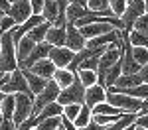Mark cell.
<instances>
[{"label":"cell","mask_w":148,"mask_h":130,"mask_svg":"<svg viewBox=\"0 0 148 130\" xmlns=\"http://www.w3.org/2000/svg\"><path fill=\"white\" fill-rule=\"evenodd\" d=\"M18 69L16 47L12 42V30L0 35V73H12Z\"/></svg>","instance_id":"6da1fadb"},{"label":"cell","mask_w":148,"mask_h":130,"mask_svg":"<svg viewBox=\"0 0 148 130\" xmlns=\"http://www.w3.org/2000/svg\"><path fill=\"white\" fill-rule=\"evenodd\" d=\"M2 93L4 95H18L22 93L26 97H30V99H36V95L30 91V87H28V81H26V77H24L22 69H16L8 73V79L6 83L2 85Z\"/></svg>","instance_id":"7a4b0ae2"},{"label":"cell","mask_w":148,"mask_h":130,"mask_svg":"<svg viewBox=\"0 0 148 130\" xmlns=\"http://www.w3.org/2000/svg\"><path fill=\"white\" fill-rule=\"evenodd\" d=\"M83 99H85V87L81 85V81L77 79V73H75L73 83H71L69 87H65V89L59 91L56 103H59L61 106H65V105H85Z\"/></svg>","instance_id":"3957f363"},{"label":"cell","mask_w":148,"mask_h":130,"mask_svg":"<svg viewBox=\"0 0 148 130\" xmlns=\"http://www.w3.org/2000/svg\"><path fill=\"white\" fill-rule=\"evenodd\" d=\"M14 101H16V105H14L12 122L18 126V124L26 122L30 116H34V99H30V97H26V95L18 93V95H14Z\"/></svg>","instance_id":"277c9868"},{"label":"cell","mask_w":148,"mask_h":130,"mask_svg":"<svg viewBox=\"0 0 148 130\" xmlns=\"http://www.w3.org/2000/svg\"><path fill=\"white\" fill-rule=\"evenodd\" d=\"M144 12H146V8H144V0H128V2H126V8H125V14L121 16V22L125 24V30H123V32L130 34L134 22H136Z\"/></svg>","instance_id":"5b68a950"},{"label":"cell","mask_w":148,"mask_h":130,"mask_svg":"<svg viewBox=\"0 0 148 130\" xmlns=\"http://www.w3.org/2000/svg\"><path fill=\"white\" fill-rule=\"evenodd\" d=\"M105 103H109V105L121 108L123 112H138V108H140V103H142V101L132 99V97H126V95H123V93H111V91H107V99H105Z\"/></svg>","instance_id":"8992f818"},{"label":"cell","mask_w":148,"mask_h":130,"mask_svg":"<svg viewBox=\"0 0 148 130\" xmlns=\"http://www.w3.org/2000/svg\"><path fill=\"white\" fill-rule=\"evenodd\" d=\"M59 87H57V83L53 81V79H49L46 85V89L42 91L40 95H36V99H34V116L44 108L46 105H49V103H56L57 101V95H59Z\"/></svg>","instance_id":"52a82bcc"},{"label":"cell","mask_w":148,"mask_h":130,"mask_svg":"<svg viewBox=\"0 0 148 130\" xmlns=\"http://www.w3.org/2000/svg\"><path fill=\"white\" fill-rule=\"evenodd\" d=\"M6 16H10L12 20L18 24H24L30 16H32V6H30V0H16V2H12L8 12H6Z\"/></svg>","instance_id":"ba28073f"},{"label":"cell","mask_w":148,"mask_h":130,"mask_svg":"<svg viewBox=\"0 0 148 130\" xmlns=\"http://www.w3.org/2000/svg\"><path fill=\"white\" fill-rule=\"evenodd\" d=\"M85 44H87V39L83 37L79 30L73 26V24H65V47L71 49L73 53H77L81 49H85Z\"/></svg>","instance_id":"9c48e42d"},{"label":"cell","mask_w":148,"mask_h":130,"mask_svg":"<svg viewBox=\"0 0 148 130\" xmlns=\"http://www.w3.org/2000/svg\"><path fill=\"white\" fill-rule=\"evenodd\" d=\"M73 57H75V53H73L71 49H67L65 46L51 47V51H49V55H47V59L56 65L57 69H67L69 63L73 61Z\"/></svg>","instance_id":"30bf717a"},{"label":"cell","mask_w":148,"mask_h":130,"mask_svg":"<svg viewBox=\"0 0 148 130\" xmlns=\"http://www.w3.org/2000/svg\"><path fill=\"white\" fill-rule=\"evenodd\" d=\"M49 51H51V46H49V44H46V42H42V44H36L34 51L28 55V59H26L24 63H20V65H18V69H30L34 63L42 61V59H46L47 55H49Z\"/></svg>","instance_id":"8fae6325"},{"label":"cell","mask_w":148,"mask_h":130,"mask_svg":"<svg viewBox=\"0 0 148 130\" xmlns=\"http://www.w3.org/2000/svg\"><path fill=\"white\" fill-rule=\"evenodd\" d=\"M105 99H107V91H105V87L101 85H93V87H87L85 89V105L93 108V106H97L99 103H105Z\"/></svg>","instance_id":"7c38bea8"},{"label":"cell","mask_w":148,"mask_h":130,"mask_svg":"<svg viewBox=\"0 0 148 130\" xmlns=\"http://www.w3.org/2000/svg\"><path fill=\"white\" fill-rule=\"evenodd\" d=\"M56 69H57V67L46 57V59H42V61H38V63H34L28 71H32L34 75H38V77H42V79H47V81H49V79L53 77Z\"/></svg>","instance_id":"4fadbf2b"},{"label":"cell","mask_w":148,"mask_h":130,"mask_svg":"<svg viewBox=\"0 0 148 130\" xmlns=\"http://www.w3.org/2000/svg\"><path fill=\"white\" fill-rule=\"evenodd\" d=\"M34 47H36V44L28 37V35H24L22 39L16 44V61H18V65L28 59V55L34 51Z\"/></svg>","instance_id":"5bb4252c"},{"label":"cell","mask_w":148,"mask_h":130,"mask_svg":"<svg viewBox=\"0 0 148 130\" xmlns=\"http://www.w3.org/2000/svg\"><path fill=\"white\" fill-rule=\"evenodd\" d=\"M44 42L49 44L51 47L65 46V28H53V26H49V30H47L46 39H44Z\"/></svg>","instance_id":"9a60e30c"},{"label":"cell","mask_w":148,"mask_h":130,"mask_svg":"<svg viewBox=\"0 0 148 130\" xmlns=\"http://www.w3.org/2000/svg\"><path fill=\"white\" fill-rule=\"evenodd\" d=\"M24 73V77H26V81H28V87H30V91L34 95H40L44 89H46V85H47V79H42V77H38V75H34L32 71H28V69H22Z\"/></svg>","instance_id":"2e32d148"},{"label":"cell","mask_w":148,"mask_h":130,"mask_svg":"<svg viewBox=\"0 0 148 130\" xmlns=\"http://www.w3.org/2000/svg\"><path fill=\"white\" fill-rule=\"evenodd\" d=\"M136 85H142V79L136 75H121L116 83H114L111 89H107V91H119V89H130V87H136Z\"/></svg>","instance_id":"e0dca14e"},{"label":"cell","mask_w":148,"mask_h":130,"mask_svg":"<svg viewBox=\"0 0 148 130\" xmlns=\"http://www.w3.org/2000/svg\"><path fill=\"white\" fill-rule=\"evenodd\" d=\"M89 14H93L89 8H85V6H77V4H67V10H65V16H67V22L69 24H75L77 20L85 18V16H89Z\"/></svg>","instance_id":"ac0fdd59"},{"label":"cell","mask_w":148,"mask_h":130,"mask_svg":"<svg viewBox=\"0 0 148 130\" xmlns=\"http://www.w3.org/2000/svg\"><path fill=\"white\" fill-rule=\"evenodd\" d=\"M61 114H63V106L59 105V103H49V105H46L38 114H36V118H38V122H40V120H44V118L61 116Z\"/></svg>","instance_id":"d6986e66"},{"label":"cell","mask_w":148,"mask_h":130,"mask_svg":"<svg viewBox=\"0 0 148 130\" xmlns=\"http://www.w3.org/2000/svg\"><path fill=\"white\" fill-rule=\"evenodd\" d=\"M51 79L57 83V87H59V89H65V87H69V85L73 83L75 73H71L69 69H56V73H53V77H51Z\"/></svg>","instance_id":"ffe728a7"},{"label":"cell","mask_w":148,"mask_h":130,"mask_svg":"<svg viewBox=\"0 0 148 130\" xmlns=\"http://www.w3.org/2000/svg\"><path fill=\"white\" fill-rule=\"evenodd\" d=\"M134 120H136V112H125V114H123V116L119 118L116 122L109 124V126H105L103 130H125L126 126L134 124Z\"/></svg>","instance_id":"44dd1931"},{"label":"cell","mask_w":148,"mask_h":130,"mask_svg":"<svg viewBox=\"0 0 148 130\" xmlns=\"http://www.w3.org/2000/svg\"><path fill=\"white\" fill-rule=\"evenodd\" d=\"M14 105H16L14 95H4L2 105H0V116L4 118V120H12V114H14Z\"/></svg>","instance_id":"7402d4cb"},{"label":"cell","mask_w":148,"mask_h":130,"mask_svg":"<svg viewBox=\"0 0 148 130\" xmlns=\"http://www.w3.org/2000/svg\"><path fill=\"white\" fill-rule=\"evenodd\" d=\"M47 30H49V24L47 22H42L40 26H36V28H32L30 32H28V37L34 42V44H42L44 39H46V34H47Z\"/></svg>","instance_id":"603a6c76"},{"label":"cell","mask_w":148,"mask_h":130,"mask_svg":"<svg viewBox=\"0 0 148 130\" xmlns=\"http://www.w3.org/2000/svg\"><path fill=\"white\" fill-rule=\"evenodd\" d=\"M77 79H79L81 85L87 89V87L97 85V73L91 71V69H79V71H77Z\"/></svg>","instance_id":"cb8c5ba5"},{"label":"cell","mask_w":148,"mask_h":130,"mask_svg":"<svg viewBox=\"0 0 148 130\" xmlns=\"http://www.w3.org/2000/svg\"><path fill=\"white\" fill-rule=\"evenodd\" d=\"M91 116H93L91 108H89L87 105H83V106H81V110H79V114H77V118L73 120V124H75V126H77L79 130H81V128H85V126L91 122Z\"/></svg>","instance_id":"d4e9b609"},{"label":"cell","mask_w":148,"mask_h":130,"mask_svg":"<svg viewBox=\"0 0 148 130\" xmlns=\"http://www.w3.org/2000/svg\"><path fill=\"white\" fill-rule=\"evenodd\" d=\"M91 112H93V114H125L121 108L109 105V103H99L97 106H93V108H91Z\"/></svg>","instance_id":"484cf974"},{"label":"cell","mask_w":148,"mask_h":130,"mask_svg":"<svg viewBox=\"0 0 148 130\" xmlns=\"http://www.w3.org/2000/svg\"><path fill=\"white\" fill-rule=\"evenodd\" d=\"M61 126V116H51V118H44L36 124V130H57Z\"/></svg>","instance_id":"4316f807"},{"label":"cell","mask_w":148,"mask_h":130,"mask_svg":"<svg viewBox=\"0 0 148 130\" xmlns=\"http://www.w3.org/2000/svg\"><path fill=\"white\" fill-rule=\"evenodd\" d=\"M123 116V114H93L91 120L95 122V124H99V126H109V124H113V122H116L119 118Z\"/></svg>","instance_id":"83f0119b"},{"label":"cell","mask_w":148,"mask_h":130,"mask_svg":"<svg viewBox=\"0 0 148 130\" xmlns=\"http://www.w3.org/2000/svg\"><path fill=\"white\" fill-rule=\"evenodd\" d=\"M128 42H130L132 47H144V49H148V35L138 34V32H134V30L128 34Z\"/></svg>","instance_id":"f1b7e54d"},{"label":"cell","mask_w":148,"mask_h":130,"mask_svg":"<svg viewBox=\"0 0 148 130\" xmlns=\"http://www.w3.org/2000/svg\"><path fill=\"white\" fill-rule=\"evenodd\" d=\"M126 2L128 0H109V10H111V14H113L114 18H121L125 14Z\"/></svg>","instance_id":"f546056e"},{"label":"cell","mask_w":148,"mask_h":130,"mask_svg":"<svg viewBox=\"0 0 148 130\" xmlns=\"http://www.w3.org/2000/svg\"><path fill=\"white\" fill-rule=\"evenodd\" d=\"M132 59L136 61L140 67L146 65L148 63V49H144V47H132Z\"/></svg>","instance_id":"4dcf8cb0"},{"label":"cell","mask_w":148,"mask_h":130,"mask_svg":"<svg viewBox=\"0 0 148 130\" xmlns=\"http://www.w3.org/2000/svg\"><path fill=\"white\" fill-rule=\"evenodd\" d=\"M132 30H134V32H138V34L148 35V12H144V14H142V16L138 18L136 22H134Z\"/></svg>","instance_id":"1f68e13d"},{"label":"cell","mask_w":148,"mask_h":130,"mask_svg":"<svg viewBox=\"0 0 148 130\" xmlns=\"http://www.w3.org/2000/svg\"><path fill=\"white\" fill-rule=\"evenodd\" d=\"M87 8L91 12L109 10V0H87Z\"/></svg>","instance_id":"d6a6232c"},{"label":"cell","mask_w":148,"mask_h":130,"mask_svg":"<svg viewBox=\"0 0 148 130\" xmlns=\"http://www.w3.org/2000/svg\"><path fill=\"white\" fill-rule=\"evenodd\" d=\"M81 106H83V105H65V106H63V116L69 118V120L73 122V120L77 118V114H79Z\"/></svg>","instance_id":"836d02e7"},{"label":"cell","mask_w":148,"mask_h":130,"mask_svg":"<svg viewBox=\"0 0 148 130\" xmlns=\"http://www.w3.org/2000/svg\"><path fill=\"white\" fill-rule=\"evenodd\" d=\"M14 26H16V22L12 20L10 16H4V18L0 20V35L4 34V32H10V30L14 28Z\"/></svg>","instance_id":"e575fe53"},{"label":"cell","mask_w":148,"mask_h":130,"mask_svg":"<svg viewBox=\"0 0 148 130\" xmlns=\"http://www.w3.org/2000/svg\"><path fill=\"white\" fill-rule=\"evenodd\" d=\"M134 126L148 130V114H136V120H134Z\"/></svg>","instance_id":"d590c367"},{"label":"cell","mask_w":148,"mask_h":130,"mask_svg":"<svg viewBox=\"0 0 148 130\" xmlns=\"http://www.w3.org/2000/svg\"><path fill=\"white\" fill-rule=\"evenodd\" d=\"M30 6H32V14H42L44 0H30Z\"/></svg>","instance_id":"8d00e7d4"},{"label":"cell","mask_w":148,"mask_h":130,"mask_svg":"<svg viewBox=\"0 0 148 130\" xmlns=\"http://www.w3.org/2000/svg\"><path fill=\"white\" fill-rule=\"evenodd\" d=\"M61 128H63V130H79L73 122H71V120H69V118L63 116V114H61Z\"/></svg>","instance_id":"74e56055"},{"label":"cell","mask_w":148,"mask_h":130,"mask_svg":"<svg viewBox=\"0 0 148 130\" xmlns=\"http://www.w3.org/2000/svg\"><path fill=\"white\" fill-rule=\"evenodd\" d=\"M138 77L142 79V83H144V85H148V63L140 67V71H138Z\"/></svg>","instance_id":"f35d334b"},{"label":"cell","mask_w":148,"mask_h":130,"mask_svg":"<svg viewBox=\"0 0 148 130\" xmlns=\"http://www.w3.org/2000/svg\"><path fill=\"white\" fill-rule=\"evenodd\" d=\"M0 130H16V124H14L12 120H2V124H0Z\"/></svg>","instance_id":"ab89813d"},{"label":"cell","mask_w":148,"mask_h":130,"mask_svg":"<svg viewBox=\"0 0 148 130\" xmlns=\"http://www.w3.org/2000/svg\"><path fill=\"white\" fill-rule=\"evenodd\" d=\"M136 114H148V99H144V101L140 103V108H138Z\"/></svg>","instance_id":"60d3db41"},{"label":"cell","mask_w":148,"mask_h":130,"mask_svg":"<svg viewBox=\"0 0 148 130\" xmlns=\"http://www.w3.org/2000/svg\"><path fill=\"white\" fill-rule=\"evenodd\" d=\"M81 130H103V126H99V124H95V122H89V124H87V126H85V128H81Z\"/></svg>","instance_id":"b9f144b4"},{"label":"cell","mask_w":148,"mask_h":130,"mask_svg":"<svg viewBox=\"0 0 148 130\" xmlns=\"http://www.w3.org/2000/svg\"><path fill=\"white\" fill-rule=\"evenodd\" d=\"M69 4H77V6H85L87 8V0H69Z\"/></svg>","instance_id":"7bdbcfd3"},{"label":"cell","mask_w":148,"mask_h":130,"mask_svg":"<svg viewBox=\"0 0 148 130\" xmlns=\"http://www.w3.org/2000/svg\"><path fill=\"white\" fill-rule=\"evenodd\" d=\"M6 79H8V73H4V75L0 77V93H2V85L6 83Z\"/></svg>","instance_id":"ee69618b"},{"label":"cell","mask_w":148,"mask_h":130,"mask_svg":"<svg viewBox=\"0 0 148 130\" xmlns=\"http://www.w3.org/2000/svg\"><path fill=\"white\" fill-rule=\"evenodd\" d=\"M144 8H146V12H148V0H144Z\"/></svg>","instance_id":"f6af8a7d"},{"label":"cell","mask_w":148,"mask_h":130,"mask_svg":"<svg viewBox=\"0 0 148 130\" xmlns=\"http://www.w3.org/2000/svg\"><path fill=\"white\" fill-rule=\"evenodd\" d=\"M134 130H144V128H138V126H136V128H134Z\"/></svg>","instance_id":"bcb514c9"},{"label":"cell","mask_w":148,"mask_h":130,"mask_svg":"<svg viewBox=\"0 0 148 130\" xmlns=\"http://www.w3.org/2000/svg\"><path fill=\"white\" fill-rule=\"evenodd\" d=\"M2 120H4V118H2V116H0V124H2Z\"/></svg>","instance_id":"7dc6e473"},{"label":"cell","mask_w":148,"mask_h":130,"mask_svg":"<svg viewBox=\"0 0 148 130\" xmlns=\"http://www.w3.org/2000/svg\"><path fill=\"white\" fill-rule=\"evenodd\" d=\"M8 2H10V4H12V2H16V0H8Z\"/></svg>","instance_id":"c3c4849f"},{"label":"cell","mask_w":148,"mask_h":130,"mask_svg":"<svg viewBox=\"0 0 148 130\" xmlns=\"http://www.w3.org/2000/svg\"><path fill=\"white\" fill-rule=\"evenodd\" d=\"M63 2H69V0H63Z\"/></svg>","instance_id":"681fc988"},{"label":"cell","mask_w":148,"mask_h":130,"mask_svg":"<svg viewBox=\"0 0 148 130\" xmlns=\"http://www.w3.org/2000/svg\"><path fill=\"white\" fill-rule=\"evenodd\" d=\"M32 130H36V128H32Z\"/></svg>","instance_id":"f907efd6"}]
</instances>
